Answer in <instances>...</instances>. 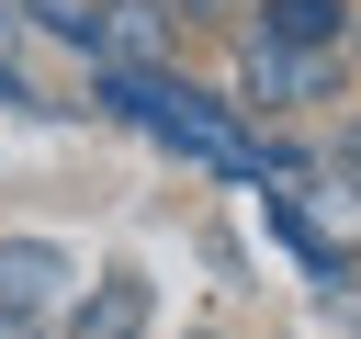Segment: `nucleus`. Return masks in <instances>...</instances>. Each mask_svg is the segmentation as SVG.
Returning a JSON list of instances; mask_svg holds the SVG:
<instances>
[{"mask_svg": "<svg viewBox=\"0 0 361 339\" xmlns=\"http://www.w3.org/2000/svg\"><path fill=\"white\" fill-rule=\"evenodd\" d=\"M350 11H361V0H259V11H248V34L305 45V56H338V45H350Z\"/></svg>", "mask_w": 361, "mask_h": 339, "instance_id": "nucleus-5", "label": "nucleus"}, {"mask_svg": "<svg viewBox=\"0 0 361 339\" xmlns=\"http://www.w3.org/2000/svg\"><path fill=\"white\" fill-rule=\"evenodd\" d=\"M23 34H34V23H23V0H0V113H45V102H34V79H23Z\"/></svg>", "mask_w": 361, "mask_h": 339, "instance_id": "nucleus-6", "label": "nucleus"}, {"mask_svg": "<svg viewBox=\"0 0 361 339\" xmlns=\"http://www.w3.org/2000/svg\"><path fill=\"white\" fill-rule=\"evenodd\" d=\"M102 11V56L90 68H180V23L158 0H90Z\"/></svg>", "mask_w": 361, "mask_h": 339, "instance_id": "nucleus-4", "label": "nucleus"}, {"mask_svg": "<svg viewBox=\"0 0 361 339\" xmlns=\"http://www.w3.org/2000/svg\"><path fill=\"white\" fill-rule=\"evenodd\" d=\"M79 249L68 237H34V226H11L0 237V339H56L68 328V305H79Z\"/></svg>", "mask_w": 361, "mask_h": 339, "instance_id": "nucleus-1", "label": "nucleus"}, {"mask_svg": "<svg viewBox=\"0 0 361 339\" xmlns=\"http://www.w3.org/2000/svg\"><path fill=\"white\" fill-rule=\"evenodd\" d=\"M226 56H237V113H316V102H338V56H305V45H271V34H226Z\"/></svg>", "mask_w": 361, "mask_h": 339, "instance_id": "nucleus-2", "label": "nucleus"}, {"mask_svg": "<svg viewBox=\"0 0 361 339\" xmlns=\"http://www.w3.org/2000/svg\"><path fill=\"white\" fill-rule=\"evenodd\" d=\"M180 339H237V328H214V316H203V328H180Z\"/></svg>", "mask_w": 361, "mask_h": 339, "instance_id": "nucleus-7", "label": "nucleus"}, {"mask_svg": "<svg viewBox=\"0 0 361 339\" xmlns=\"http://www.w3.org/2000/svg\"><path fill=\"white\" fill-rule=\"evenodd\" d=\"M56 339H158V282H147L135 260H113V271H90Z\"/></svg>", "mask_w": 361, "mask_h": 339, "instance_id": "nucleus-3", "label": "nucleus"}]
</instances>
